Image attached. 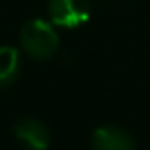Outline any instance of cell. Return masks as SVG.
<instances>
[{
    "mask_svg": "<svg viewBox=\"0 0 150 150\" xmlns=\"http://www.w3.org/2000/svg\"><path fill=\"white\" fill-rule=\"evenodd\" d=\"M19 40L23 50L36 61L50 59L59 48V36L53 29V23H48L44 19L27 21L19 33Z\"/></svg>",
    "mask_w": 150,
    "mask_h": 150,
    "instance_id": "obj_1",
    "label": "cell"
},
{
    "mask_svg": "<svg viewBox=\"0 0 150 150\" xmlns=\"http://www.w3.org/2000/svg\"><path fill=\"white\" fill-rule=\"evenodd\" d=\"M51 23L65 29H76L89 19V0H50Z\"/></svg>",
    "mask_w": 150,
    "mask_h": 150,
    "instance_id": "obj_2",
    "label": "cell"
},
{
    "mask_svg": "<svg viewBox=\"0 0 150 150\" xmlns=\"http://www.w3.org/2000/svg\"><path fill=\"white\" fill-rule=\"evenodd\" d=\"M91 144L95 150H135V141L118 125H103L93 131Z\"/></svg>",
    "mask_w": 150,
    "mask_h": 150,
    "instance_id": "obj_3",
    "label": "cell"
},
{
    "mask_svg": "<svg viewBox=\"0 0 150 150\" xmlns=\"http://www.w3.org/2000/svg\"><path fill=\"white\" fill-rule=\"evenodd\" d=\"M15 137L29 150H46L50 146V131L36 118H23L13 127Z\"/></svg>",
    "mask_w": 150,
    "mask_h": 150,
    "instance_id": "obj_4",
    "label": "cell"
},
{
    "mask_svg": "<svg viewBox=\"0 0 150 150\" xmlns=\"http://www.w3.org/2000/svg\"><path fill=\"white\" fill-rule=\"evenodd\" d=\"M19 53L15 48L2 46L0 48V88H8L13 84L19 74Z\"/></svg>",
    "mask_w": 150,
    "mask_h": 150,
    "instance_id": "obj_5",
    "label": "cell"
}]
</instances>
